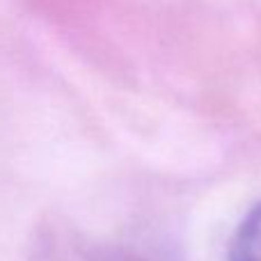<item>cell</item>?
<instances>
[{
	"mask_svg": "<svg viewBox=\"0 0 261 261\" xmlns=\"http://www.w3.org/2000/svg\"><path fill=\"white\" fill-rule=\"evenodd\" d=\"M229 261H261V202L241 220L231 239Z\"/></svg>",
	"mask_w": 261,
	"mask_h": 261,
	"instance_id": "cell-1",
	"label": "cell"
}]
</instances>
